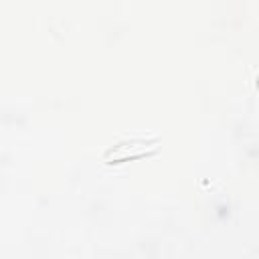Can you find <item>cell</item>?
<instances>
[{
	"label": "cell",
	"mask_w": 259,
	"mask_h": 259,
	"mask_svg": "<svg viewBox=\"0 0 259 259\" xmlns=\"http://www.w3.org/2000/svg\"><path fill=\"white\" fill-rule=\"evenodd\" d=\"M154 142H156V136H146V134H132V136H127V142H119V144H115V146H111L107 152H105V158L109 160V158H115V160H127L130 158V150H134V148H140V150H144V152H148V146H154ZM132 160V158H130Z\"/></svg>",
	"instance_id": "6da1fadb"
}]
</instances>
